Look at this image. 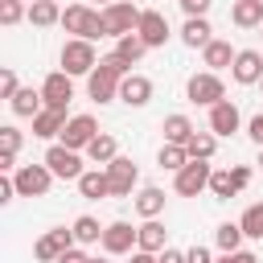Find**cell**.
<instances>
[{
  "label": "cell",
  "instance_id": "obj_26",
  "mask_svg": "<svg viewBox=\"0 0 263 263\" xmlns=\"http://www.w3.org/2000/svg\"><path fill=\"white\" fill-rule=\"evenodd\" d=\"M86 156L95 160V164H111L115 156H119V144H115V136H107V132H99L90 144H86Z\"/></svg>",
  "mask_w": 263,
  "mask_h": 263
},
{
  "label": "cell",
  "instance_id": "obj_33",
  "mask_svg": "<svg viewBox=\"0 0 263 263\" xmlns=\"http://www.w3.org/2000/svg\"><path fill=\"white\" fill-rule=\"evenodd\" d=\"M189 164V152H185V144H164L160 148V168H168V173H181Z\"/></svg>",
  "mask_w": 263,
  "mask_h": 263
},
{
  "label": "cell",
  "instance_id": "obj_13",
  "mask_svg": "<svg viewBox=\"0 0 263 263\" xmlns=\"http://www.w3.org/2000/svg\"><path fill=\"white\" fill-rule=\"evenodd\" d=\"M41 95H45V107L66 111L70 99H74V82H70V74H66V70H53V74L41 82Z\"/></svg>",
  "mask_w": 263,
  "mask_h": 263
},
{
  "label": "cell",
  "instance_id": "obj_50",
  "mask_svg": "<svg viewBox=\"0 0 263 263\" xmlns=\"http://www.w3.org/2000/svg\"><path fill=\"white\" fill-rule=\"evenodd\" d=\"M29 4H33V0H29Z\"/></svg>",
  "mask_w": 263,
  "mask_h": 263
},
{
  "label": "cell",
  "instance_id": "obj_11",
  "mask_svg": "<svg viewBox=\"0 0 263 263\" xmlns=\"http://www.w3.org/2000/svg\"><path fill=\"white\" fill-rule=\"evenodd\" d=\"M107 177H111V197H132L136 181H140V168L127 160V156H115L107 164Z\"/></svg>",
  "mask_w": 263,
  "mask_h": 263
},
{
  "label": "cell",
  "instance_id": "obj_23",
  "mask_svg": "<svg viewBox=\"0 0 263 263\" xmlns=\"http://www.w3.org/2000/svg\"><path fill=\"white\" fill-rule=\"evenodd\" d=\"M230 21H234L238 29L263 25V0H234V8H230Z\"/></svg>",
  "mask_w": 263,
  "mask_h": 263
},
{
  "label": "cell",
  "instance_id": "obj_15",
  "mask_svg": "<svg viewBox=\"0 0 263 263\" xmlns=\"http://www.w3.org/2000/svg\"><path fill=\"white\" fill-rule=\"evenodd\" d=\"M230 74H234V82H242V86L259 82V78H263V53H259V49H238Z\"/></svg>",
  "mask_w": 263,
  "mask_h": 263
},
{
  "label": "cell",
  "instance_id": "obj_32",
  "mask_svg": "<svg viewBox=\"0 0 263 263\" xmlns=\"http://www.w3.org/2000/svg\"><path fill=\"white\" fill-rule=\"evenodd\" d=\"M74 238L78 242H103V226H99V218H90V214H82V218H74Z\"/></svg>",
  "mask_w": 263,
  "mask_h": 263
},
{
  "label": "cell",
  "instance_id": "obj_25",
  "mask_svg": "<svg viewBox=\"0 0 263 263\" xmlns=\"http://www.w3.org/2000/svg\"><path fill=\"white\" fill-rule=\"evenodd\" d=\"M201 58H205V66L218 74V70H226V66H234V49H230V41H210L205 49H201Z\"/></svg>",
  "mask_w": 263,
  "mask_h": 263
},
{
  "label": "cell",
  "instance_id": "obj_16",
  "mask_svg": "<svg viewBox=\"0 0 263 263\" xmlns=\"http://www.w3.org/2000/svg\"><path fill=\"white\" fill-rule=\"evenodd\" d=\"M119 99H123L127 107H144V103L152 99V78H144V74H127V78L119 82Z\"/></svg>",
  "mask_w": 263,
  "mask_h": 263
},
{
  "label": "cell",
  "instance_id": "obj_46",
  "mask_svg": "<svg viewBox=\"0 0 263 263\" xmlns=\"http://www.w3.org/2000/svg\"><path fill=\"white\" fill-rule=\"evenodd\" d=\"M132 263H160L152 251H132Z\"/></svg>",
  "mask_w": 263,
  "mask_h": 263
},
{
  "label": "cell",
  "instance_id": "obj_49",
  "mask_svg": "<svg viewBox=\"0 0 263 263\" xmlns=\"http://www.w3.org/2000/svg\"><path fill=\"white\" fill-rule=\"evenodd\" d=\"M99 4H115V0H99Z\"/></svg>",
  "mask_w": 263,
  "mask_h": 263
},
{
  "label": "cell",
  "instance_id": "obj_43",
  "mask_svg": "<svg viewBox=\"0 0 263 263\" xmlns=\"http://www.w3.org/2000/svg\"><path fill=\"white\" fill-rule=\"evenodd\" d=\"M156 259H160V263H189V259H185V251H173V247H164Z\"/></svg>",
  "mask_w": 263,
  "mask_h": 263
},
{
  "label": "cell",
  "instance_id": "obj_44",
  "mask_svg": "<svg viewBox=\"0 0 263 263\" xmlns=\"http://www.w3.org/2000/svg\"><path fill=\"white\" fill-rule=\"evenodd\" d=\"M247 132H251V140H255V144L263 148V115H255V119L247 123Z\"/></svg>",
  "mask_w": 263,
  "mask_h": 263
},
{
  "label": "cell",
  "instance_id": "obj_18",
  "mask_svg": "<svg viewBox=\"0 0 263 263\" xmlns=\"http://www.w3.org/2000/svg\"><path fill=\"white\" fill-rule=\"evenodd\" d=\"M8 103H12V115H21V119H33L37 111H45V95L33 90V86H21Z\"/></svg>",
  "mask_w": 263,
  "mask_h": 263
},
{
  "label": "cell",
  "instance_id": "obj_42",
  "mask_svg": "<svg viewBox=\"0 0 263 263\" xmlns=\"http://www.w3.org/2000/svg\"><path fill=\"white\" fill-rule=\"evenodd\" d=\"M185 259H189V263H214L205 247H189V251H185Z\"/></svg>",
  "mask_w": 263,
  "mask_h": 263
},
{
  "label": "cell",
  "instance_id": "obj_3",
  "mask_svg": "<svg viewBox=\"0 0 263 263\" xmlns=\"http://www.w3.org/2000/svg\"><path fill=\"white\" fill-rule=\"evenodd\" d=\"M12 181H16V197H45L53 185V173H49V164H21L12 173Z\"/></svg>",
  "mask_w": 263,
  "mask_h": 263
},
{
  "label": "cell",
  "instance_id": "obj_29",
  "mask_svg": "<svg viewBox=\"0 0 263 263\" xmlns=\"http://www.w3.org/2000/svg\"><path fill=\"white\" fill-rule=\"evenodd\" d=\"M29 21H33L37 29H45V25H58V21H62V8H58V0H33V4H29Z\"/></svg>",
  "mask_w": 263,
  "mask_h": 263
},
{
  "label": "cell",
  "instance_id": "obj_10",
  "mask_svg": "<svg viewBox=\"0 0 263 263\" xmlns=\"http://www.w3.org/2000/svg\"><path fill=\"white\" fill-rule=\"evenodd\" d=\"M95 136H99L95 115H74V119H66V127H62V144L74 148V152H86V144H90Z\"/></svg>",
  "mask_w": 263,
  "mask_h": 263
},
{
  "label": "cell",
  "instance_id": "obj_14",
  "mask_svg": "<svg viewBox=\"0 0 263 263\" xmlns=\"http://www.w3.org/2000/svg\"><path fill=\"white\" fill-rule=\"evenodd\" d=\"M136 33L148 41V49L164 45V41H168V21H164V12H156V8H144V12H140V25H136Z\"/></svg>",
  "mask_w": 263,
  "mask_h": 263
},
{
  "label": "cell",
  "instance_id": "obj_9",
  "mask_svg": "<svg viewBox=\"0 0 263 263\" xmlns=\"http://www.w3.org/2000/svg\"><path fill=\"white\" fill-rule=\"evenodd\" d=\"M210 177H214L210 160H189V164L177 173V193H181V197H197L201 189H210Z\"/></svg>",
  "mask_w": 263,
  "mask_h": 263
},
{
  "label": "cell",
  "instance_id": "obj_4",
  "mask_svg": "<svg viewBox=\"0 0 263 263\" xmlns=\"http://www.w3.org/2000/svg\"><path fill=\"white\" fill-rule=\"evenodd\" d=\"M103 25H107V37H123V33H136L140 25V8L136 0H115L103 8Z\"/></svg>",
  "mask_w": 263,
  "mask_h": 263
},
{
  "label": "cell",
  "instance_id": "obj_48",
  "mask_svg": "<svg viewBox=\"0 0 263 263\" xmlns=\"http://www.w3.org/2000/svg\"><path fill=\"white\" fill-rule=\"evenodd\" d=\"M259 164H263V148H259Z\"/></svg>",
  "mask_w": 263,
  "mask_h": 263
},
{
  "label": "cell",
  "instance_id": "obj_8",
  "mask_svg": "<svg viewBox=\"0 0 263 263\" xmlns=\"http://www.w3.org/2000/svg\"><path fill=\"white\" fill-rule=\"evenodd\" d=\"M74 242H78V238H74V230L58 226V230H49V234H41V238H37L33 255H37V263H58V259H62Z\"/></svg>",
  "mask_w": 263,
  "mask_h": 263
},
{
  "label": "cell",
  "instance_id": "obj_19",
  "mask_svg": "<svg viewBox=\"0 0 263 263\" xmlns=\"http://www.w3.org/2000/svg\"><path fill=\"white\" fill-rule=\"evenodd\" d=\"M62 127H66V111H58V107H45L33 115V136H41V140L62 136Z\"/></svg>",
  "mask_w": 263,
  "mask_h": 263
},
{
  "label": "cell",
  "instance_id": "obj_28",
  "mask_svg": "<svg viewBox=\"0 0 263 263\" xmlns=\"http://www.w3.org/2000/svg\"><path fill=\"white\" fill-rule=\"evenodd\" d=\"M214 148H218V136H214V132H193V136H189V144H185L189 160H210V156H214Z\"/></svg>",
  "mask_w": 263,
  "mask_h": 263
},
{
  "label": "cell",
  "instance_id": "obj_27",
  "mask_svg": "<svg viewBox=\"0 0 263 263\" xmlns=\"http://www.w3.org/2000/svg\"><path fill=\"white\" fill-rule=\"evenodd\" d=\"M164 234H168V230H164L156 218H148V222L140 226V251H152V255H160V251L168 247V242H164Z\"/></svg>",
  "mask_w": 263,
  "mask_h": 263
},
{
  "label": "cell",
  "instance_id": "obj_41",
  "mask_svg": "<svg viewBox=\"0 0 263 263\" xmlns=\"http://www.w3.org/2000/svg\"><path fill=\"white\" fill-rule=\"evenodd\" d=\"M230 177H234V185H238V193H242V189L251 185V168H247V164H234V168H230Z\"/></svg>",
  "mask_w": 263,
  "mask_h": 263
},
{
  "label": "cell",
  "instance_id": "obj_39",
  "mask_svg": "<svg viewBox=\"0 0 263 263\" xmlns=\"http://www.w3.org/2000/svg\"><path fill=\"white\" fill-rule=\"evenodd\" d=\"M210 4H214V0H181L185 16H205V12H210Z\"/></svg>",
  "mask_w": 263,
  "mask_h": 263
},
{
  "label": "cell",
  "instance_id": "obj_7",
  "mask_svg": "<svg viewBox=\"0 0 263 263\" xmlns=\"http://www.w3.org/2000/svg\"><path fill=\"white\" fill-rule=\"evenodd\" d=\"M45 164H49V173L53 177H62V181H78L86 168H82V156L74 152V148H66V144H53L49 152H45Z\"/></svg>",
  "mask_w": 263,
  "mask_h": 263
},
{
  "label": "cell",
  "instance_id": "obj_21",
  "mask_svg": "<svg viewBox=\"0 0 263 263\" xmlns=\"http://www.w3.org/2000/svg\"><path fill=\"white\" fill-rule=\"evenodd\" d=\"M78 193H82V197H90V201L111 197V177H107V173H99V168H86V173L78 177Z\"/></svg>",
  "mask_w": 263,
  "mask_h": 263
},
{
  "label": "cell",
  "instance_id": "obj_31",
  "mask_svg": "<svg viewBox=\"0 0 263 263\" xmlns=\"http://www.w3.org/2000/svg\"><path fill=\"white\" fill-rule=\"evenodd\" d=\"M136 210H140L144 218H156V214L164 210V193H160L156 185H148V189H140V193H136Z\"/></svg>",
  "mask_w": 263,
  "mask_h": 263
},
{
  "label": "cell",
  "instance_id": "obj_20",
  "mask_svg": "<svg viewBox=\"0 0 263 263\" xmlns=\"http://www.w3.org/2000/svg\"><path fill=\"white\" fill-rule=\"evenodd\" d=\"M16 152H21V132L12 123L0 127V173H12L16 168Z\"/></svg>",
  "mask_w": 263,
  "mask_h": 263
},
{
  "label": "cell",
  "instance_id": "obj_51",
  "mask_svg": "<svg viewBox=\"0 0 263 263\" xmlns=\"http://www.w3.org/2000/svg\"><path fill=\"white\" fill-rule=\"evenodd\" d=\"M259 82H263V78H259Z\"/></svg>",
  "mask_w": 263,
  "mask_h": 263
},
{
  "label": "cell",
  "instance_id": "obj_24",
  "mask_svg": "<svg viewBox=\"0 0 263 263\" xmlns=\"http://www.w3.org/2000/svg\"><path fill=\"white\" fill-rule=\"evenodd\" d=\"M115 53H119L127 66H136V62L148 53V41H144L140 33H123V37H115Z\"/></svg>",
  "mask_w": 263,
  "mask_h": 263
},
{
  "label": "cell",
  "instance_id": "obj_30",
  "mask_svg": "<svg viewBox=\"0 0 263 263\" xmlns=\"http://www.w3.org/2000/svg\"><path fill=\"white\" fill-rule=\"evenodd\" d=\"M189 136H193V123L185 115H168L164 119V144H189Z\"/></svg>",
  "mask_w": 263,
  "mask_h": 263
},
{
  "label": "cell",
  "instance_id": "obj_40",
  "mask_svg": "<svg viewBox=\"0 0 263 263\" xmlns=\"http://www.w3.org/2000/svg\"><path fill=\"white\" fill-rule=\"evenodd\" d=\"M218 263H259L251 251H222V259Z\"/></svg>",
  "mask_w": 263,
  "mask_h": 263
},
{
  "label": "cell",
  "instance_id": "obj_38",
  "mask_svg": "<svg viewBox=\"0 0 263 263\" xmlns=\"http://www.w3.org/2000/svg\"><path fill=\"white\" fill-rule=\"evenodd\" d=\"M16 90H21V86H16V74H12V70H4V74H0V99H12Z\"/></svg>",
  "mask_w": 263,
  "mask_h": 263
},
{
  "label": "cell",
  "instance_id": "obj_1",
  "mask_svg": "<svg viewBox=\"0 0 263 263\" xmlns=\"http://www.w3.org/2000/svg\"><path fill=\"white\" fill-rule=\"evenodd\" d=\"M127 78V62L119 58V53H111V58H103L90 74H86V90H90V99L95 103H111V99H119V82Z\"/></svg>",
  "mask_w": 263,
  "mask_h": 263
},
{
  "label": "cell",
  "instance_id": "obj_35",
  "mask_svg": "<svg viewBox=\"0 0 263 263\" xmlns=\"http://www.w3.org/2000/svg\"><path fill=\"white\" fill-rule=\"evenodd\" d=\"M210 193H214V197H234V193H238V185H234L230 168H218V173L210 177Z\"/></svg>",
  "mask_w": 263,
  "mask_h": 263
},
{
  "label": "cell",
  "instance_id": "obj_37",
  "mask_svg": "<svg viewBox=\"0 0 263 263\" xmlns=\"http://www.w3.org/2000/svg\"><path fill=\"white\" fill-rule=\"evenodd\" d=\"M21 16H29L25 0H0V25H16Z\"/></svg>",
  "mask_w": 263,
  "mask_h": 263
},
{
  "label": "cell",
  "instance_id": "obj_22",
  "mask_svg": "<svg viewBox=\"0 0 263 263\" xmlns=\"http://www.w3.org/2000/svg\"><path fill=\"white\" fill-rule=\"evenodd\" d=\"M210 33H214V29H210V21H205V16H189V21H185V29H181V41H185L189 49H205V45L214 41Z\"/></svg>",
  "mask_w": 263,
  "mask_h": 263
},
{
  "label": "cell",
  "instance_id": "obj_45",
  "mask_svg": "<svg viewBox=\"0 0 263 263\" xmlns=\"http://www.w3.org/2000/svg\"><path fill=\"white\" fill-rule=\"evenodd\" d=\"M58 263H90V255H82V251H74V247H70V251H66Z\"/></svg>",
  "mask_w": 263,
  "mask_h": 263
},
{
  "label": "cell",
  "instance_id": "obj_47",
  "mask_svg": "<svg viewBox=\"0 0 263 263\" xmlns=\"http://www.w3.org/2000/svg\"><path fill=\"white\" fill-rule=\"evenodd\" d=\"M90 263H107V259H90Z\"/></svg>",
  "mask_w": 263,
  "mask_h": 263
},
{
  "label": "cell",
  "instance_id": "obj_36",
  "mask_svg": "<svg viewBox=\"0 0 263 263\" xmlns=\"http://www.w3.org/2000/svg\"><path fill=\"white\" fill-rule=\"evenodd\" d=\"M242 238H247V234H242L238 222H222V226H218V247H222V251H238Z\"/></svg>",
  "mask_w": 263,
  "mask_h": 263
},
{
  "label": "cell",
  "instance_id": "obj_6",
  "mask_svg": "<svg viewBox=\"0 0 263 263\" xmlns=\"http://www.w3.org/2000/svg\"><path fill=\"white\" fill-rule=\"evenodd\" d=\"M185 95H189V103H197V107H214V103L226 99V86H222V78H218L214 70H205V74H193V78H189Z\"/></svg>",
  "mask_w": 263,
  "mask_h": 263
},
{
  "label": "cell",
  "instance_id": "obj_12",
  "mask_svg": "<svg viewBox=\"0 0 263 263\" xmlns=\"http://www.w3.org/2000/svg\"><path fill=\"white\" fill-rule=\"evenodd\" d=\"M132 247H140V230H132L127 222L103 226V251L107 255H132Z\"/></svg>",
  "mask_w": 263,
  "mask_h": 263
},
{
  "label": "cell",
  "instance_id": "obj_2",
  "mask_svg": "<svg viewBox=\"0 0 263 263\" xmlns=\"http://www.w3.org/2000/svg\"><path fill=\"white\" fill-rule=\"evenodd\" d=\"M62 25H66V33H78V37H86V41H99V37H107L103 12L86 8V4H70V8L62 12Z\"/></svg>",
  "mask_w": 263,
  "mask_h": 263
},
{
  "label": "cell",
  "instance_id": "obj_34",
  "mask_svg": "<svg viewBox=\"0 0 263 263\" xmlns=\"http://www.w3.org/2000/svg\"><path fill=\"white\" fill-rule=\"evenodd\" d=\"M238 226H242V234H247V238H263V201L247 205V214L238 218Z\"/></svg>",
  "mask_w": 263,
  "mask_h": 263
},
{
  "label": "cell",
  "instance_id": "obj_5",
  "mask_svg": "<svg viewBox=\"0 0 263 263\" xmlns=\"http://www.w3.org/2000/svg\"><path fill=\"white\" fill-rule=\"evenodd\" d=\"M99 66V58H95V45L86 41V37H74V41H66L62 45V70L74 78V74H90Z\"/></svg>",
  "mask_w": 263,
  "mask_h": 263
},
{
  "label": "cell",
  "instance_id": "obj_17",
  "mask_svg": "<svg viewBox=\"0 0 263 263\" xmlns=\"http://www.w3.org/2000/svg\"><path fill=\"white\" fill-rule=\"evenodd\" d=\"M210 132H214V136H230V132H238V107H234L230 99H222V103L210 107Z\"/></svg>",
  "mask_w": 263,
  "mask_h": 263
}]
</instances>
